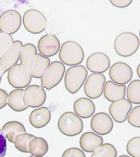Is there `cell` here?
<instances>
[{
  "label": "cell",
  "instance_id": "obj_15",
  "mask_svg": "<svg viewBox=\"0 0 140 157\" xmlns=\"http://www.w3.org/2000/svg\"><path fill=\"white\" fill-rule=\"evenodd\" d=\"M132 108L131 103L127 99L114 101L110 105L109 112L114 121L118 123L125 122Z\"/></svg>",
  "mask_w": 140,
  "mask_h": 157
},
{
  "label": "cell",
  "instance_id": "obj_30",
  "mask_svg": "<svg viewBox=\"0 0 140 157\" xmlns=\"http://www.w3.org/2000/svg\"><path fill=\"white\" fill-rule=\"evenodd\" d=\"M127 153L133 157H140V137L130 140L126 145Z\"/></svg>",
  "mask_w": 140,
  "mask_h": 157
},
{
  "label": "cell",
  "instance_id": "obj_10",
  "mask_svg": "<svg viewBox=\"0 0 140 157\" xmlns=\"http://www.w3.org/2000/svg\"><path fill=\"white\" fill-rule=\"evenodd\" d=\"M46 97V92L42 87L33 85L29 86L24 90L23 101L26 106L37 108L45 103Z\"/></svg>",
  "mask_w": 140,
  "mask_h": 157
},
{
  "label": "cell",
  "instance_id": "obj_16",
  "mask_svg": "<svg viewBox=\"0 0 140 157\" xmlns=\"http://www.w3.org/2000/svg\"><path fill=\"white\" fill-rule=\"evenodd\" d=\"M8 78L12 86L17 88H23L30 84L32 77L30 73L24 74L22 72L21 65L17 64L8 71Z\"/></svg>",
  "mask_w": 140,
  "mask_h": 157
},
{
  "label": "cell",
  "instance_id": "obj_12",
  "mask_svg": "<svg viewBox=\"0 0 140 157\" xmlns=\"http://www.w3.org/2000/svg\"><path fill=\"white\" fill-rule=\"evenodd\" d=\"M61 44L58 38L54 35L47 34L42 37L38 43V49L42 56L51 57L59 51Z\"/></svg>",
  "mask_w": 140,
  "mask_h": 157
},
{
  "label": "cell",
  "instance_id": "obj_18",
  "mask_svg": "<svg viewBox=\"0 0 140 157\" xmlns=\"http://www.w3.org/2000/svg\"><path fill=\"white\" fill-rule=\"evenodd\" d=\"M126 90V86L120 85L112 81H108L104 86V96L109 101L114 102L125 98Z\"/></svg>",
  "mask_w": 140,
  "mask_h": 157
},
{
  "label": "cell",
  "instance_id": "obj_29",
  "mask_svg": "<svg viewBox=\"0 0 140 157\" xmlns=\"http://www.w3.org/2000/svg\"><path fill=\"white\" fill-rule=\"evenodd\" d=\"M13 43L11 36L0 32V58L11 47Z\"/></svg>",
  "mask_w": 140,
  "mask_h": 157
},
{
  "label": "cell",
  "instance_id": "obj_35",
  "mask_svg": "<svg viewBox=\"0 0 140 157\" xmlns=\"http://www.w3.org/2000/svg\"><path fill=\"white\" fill-rule=\"evenodd\" d=\"M8 96L5 90L0 88V109L5 107L8 104Z\"/></svg>",
  "mask_w": 140,
  "mask_h": 157
},
{
  "label": "cell",
  "instance_id": "obj_19",
  "mask_svg": "<svg viewBox=\"0 0 140 157\" xmlns=\"http://www.w3.org/2000/svg\"><path fill=\"white\" fill-rule=\"evenodd\" d=\"M101 136L94 132H88L83 134L80 139V145L85 151L91 153L94 151L103 143Z\"/></svg>",
  "mask_w": 140,
  "mask_h": 157
},
{
  "label": "cell",
  "instance_id": "obj_28",
  "mask_svg": "<svg viewBox=\"0 0 140 157\" xmlns=\"http://www.w3.org/2000/svg\"><path fill=\"white\" fill-rule=\"evenodd\" d=\"M35 137L34 135L26 133L18 135L14 143L16 148L21 151L29 152V143Z\"/></svg>",
  "mask_w": 140,
  "mask_h": 157
},
{
  "label": "cell",
  "instance_id": "obj_37",
  "mask_svg": "<svg viewBox=\"0 0 140 157\" xmlns=\"http://www.w3.org/2000/svg\"><path fill=\"white\" fill-rule=\"evenodd\" d=\"M118 157H130V156H129L126 155H122L120 156H119Z\"/></svg>",
  "mask_w": 140,
  "mask_h": 157
},
{
  "label": "cell",
  "instance_id": "obj_23",
  "mask_svg": "<svg viewBox=\"0 0 140 157\" xmlns=\"http://www.w3.org/2000/svg\"><path fill=\"white\" fill-rule=\"evenodd\" d=\"M2 131L8 140L12 143H14V139L18 135L26 133L24 125L17 121L7 123L3 126Z\"/></svg>",
  "mask_w": 140,
  "mask_h": 157
},
{
  "label": "cell",
  "instance_id": "obj_7",
  "mask_svg": "<svg viewBox=\"0 0 140 157\" xmlns=\"http://www.w3.org/2000/svg\"><path fill=\"white\" fill-rule=\"evenodd\" d=\"M22 24L20 13L14 10H9L0 16V31L10 34L16 33Z\"/></svg>",
  "mask_w": 140,
  "mask_h": 157
},
{
  "label": "cell",
  "instance_id": "obj_27",
  "mask_svg": "<svg viewBox=\"0 0 140 157\" xmlns=\"http://www.w3.org/2000/svg\"><path fill=\"white\" fill-rule=\"evenodd\" d=\"M117 155V151L112 144L105 143L97 148L90 157H116Z\"/></svg>",
  "mask_w": 140,
  "mask_h": 157
},
{
  "label": "cell",
  "instance_id": "obj_8",
  "mask_svg": "<svg viewBox=\"0 0 140 157\" xmlns=\"http://www.w3.org/2000/svg\"><path fill=\"white\" fill-rule=\"evenodd\" d=\"M106 78L102 73H92L88 76L84 87L87 96L92 99L99 98L104 91Z\"/></svg>",
  "mask_w": 140,
  "mask_h": 157
},
{
  "label": "cell",
  "instance_id": "obj_4",
  "mask_svg": "<svg viewBox=\"0 0 140 157\" xmlns=\"http://www.w3.org/2000/svg\"><path fill=\"white\" fill-rule=\"evenodd\" d=\"M58 126L63 134L70 137L79 134L83 128L82 119L72 112L64 113L59 119Z\"/></svg>",
  "mask_w": 140,
  "mask_h": 157
},
{
  "label": "cell",
  "instance_id": "obj_9",
  "mask_svg": "<svg viewBox=\"0 0 140 157\" xmlns=\"http://www.w3.org/2000/svg\"><path fill=\"white\" fill-rule=\"evenodd\" d=\"M22 46L21 41L15 40L11 47L0 58V74L3 75L17 64Z\"/></svg>",
  "mask_w": 140,
  "mask_h": 157
},
{
  "label": "cell",
  "instance_id": "obj_20",
  "mask_svg": "<svg viewBox=\"0 0 140 157\" xmlns=\"http://www.w3.org/2000/svg\"><path fill=\"white\" fill-rule=\"evenodd\" d=\"M74 109L78 116L82 118L90 117L95 111V106L91 99L81 98L76 100L74 104Z\"/></svg>",
  "mask_w": 140,
  "mask_h": 157
},
{
  "label": "cell",
  "instance_id": "obj_31",
  "mask_svg": "<svg viewBox=\"0 0 140 157\" xmlns=\"http://www.w3.org/2000/svg\"><path fill=\"white\" fill-rule=\"evenodd\" d=\"M128 121L133 126L137 128L140 127V106L134 108L128 117Z\"/></svg>",
  "mask_w": 140,
  "mask_h": 157
},
{
  "label": "cell",
  "instance_id": "obj_38",
  "mask_svg": "<svg viewBox=\"0 0 140 157\" xmlns=\"http://www.w3.org/2000/svg\"><path fill=\"white\" fill-rule=\"evenodd\" d=\"M2 75H2L1 74H0V83H1V80H2Z\"/></svg>",
  "mask_w": 140,
  "mask_h": 157
},
{
  "label": "cell",
  "instance_id": "obj_3",
  "mask_svg": "<svg viewBox=\"0 0 140 157\" xmlns=\"http://www.w3.org/2000/svg\"><path fill=\"white\" fill-rule=\"evenodd\" d=\"M88 75L87 69L82 65H77L69 68L65 76L66 89L72 94L77 93L84 84Z\"/></svg>",
  "mask_w": 140,
  "mask_h": 157
},
{
  "label": "cell",
  "instance_id": "obj_6",
  "mask_svg": "<svg viewBox=\"0 0 140 157\" xmlns=\"http://www.w3.org/2000/svg\"><path fill=\"white\" fill-rule=\"evenodd\" d=\"M23 24L26 29L30 33L37 34L45 30L46 26L45 16L38 10H29L24 13Z\"/></svg>",
  "mask_w": 140,
  "mask_h": 157
},
{
  "label": "cell",
  "instance_id": "obj_36",
  "mask_svg": "<svg viewBox=\"0 0 140 157\" xmlns=\"http://www.w3.org/2000/svg\"><path fill=\"white\" fill-rule=\"evenodd\" d=\"M140 64L138 65V66L137 68V73L139 77H140Z\"/></svg>",
  "mask_w": 140,
  "mask_h": 157
},
{
  "label": "cell",
  "instance_id": "obj_11",
  "mask_svg": "<svg viewBox=\"0 0 140 157\" xmlns=\"http://www.w3.org/2000/svg\"><path fill=\"white\" fill-rule=\"evenodd\" d=\"M109 75L112 80L115 83L124 85L131 80L133 73L131 67L127 63L119 62L111 66Z\"/></svg>",
  "mask_w": 140,
  "mask_h": 157
},
{
  "label": "cell",
  "instance_id": "obj_24",
  "mask_svg": "<svg viewBox=\"0 0 140 157\" xmlns=\"http://www.w3.org/2000/svg\"><path fill=\"white\" fill-rule=\"evenodd\" d=\"M24 92L23 89H15L11 92L8 96V104L14 111H22L29 107L23 101Z\"/></svg>",
  "mask_w": 140,
  "mask_h": 157
},
{
  "label": "cell",
  "instance_id": "obj_14",
  "mask_svg": "<svg viewBox=\"0 0 140 157\" xmlns=\"http://www.w3.org/2000/svg\"><path fill=\"white\" fill-rule=\"evenodd\" d=\"M86 64L87 68L91 72L102 73L109 69L110 61L106 54L102 52H95L88 57Z\"/></svg>",
  "mask_w": 140,
  "mask_h": 157
},
{
  "label": "cell",
  "instance_id": "obj_33",
  "mask_svg": "<svg viewBox=\"0 0 140 157\" xmlns=\"http://www.w3.org/2000/svg\"><path fill=\"white\" fill-rule=\"evenodd\" d=\"M7 150L6 137L2 133L0 129V157H3L6 155Z\"/></svg>",
  "mask_w": 140,
  "mask_h": 157
},
{
  "label": "cell",
  "instance_id": "obj_13",
  "mask_svg": "<svg viewBox=\"0 0 140 157\" xmlns=\"http://www.w3.org/2000/svg\"><path fill=\"white\" fill-rule=\"evenodd\" d=\"M90 126L94 132L103 136L111 132L114 127V122L108 114L99 113L95 114L92 117Z\"/></svg>",
  "mask_w": 140,
  "mask_h": 157
},
{
  "label": "cell",
  "instance_id": "obj_5",
  "mask_svg": "<svg viewBox=\"0 0 140 157\" xmlns=\"http://www.w3.org/2000/svg\"><path fill=\"white\" fill-rule=\"evenodd\" d=\"M66 70L65 65L61 61L51 62L41 78V87L50 90L58 85L62 81Z\"/></svg>",
  "mask_w": 140,
  "mask_h": 157
},
{
  "label": "cell",
  "instance_id": "obj_26",
  "mask_svg": "<svg viewBox=\"0 0 140 157\" xmlns=\"http://www.w3.org/2000/svg\"><path fill=\"white\" fill-rule=\"evenodd\" d=\"M126 96L129 101L134 104H140V80L132 81L128 86Z\"/></svg>",
  "mask_w": 140,
  "mask_h": 157
},
{
  "label": "cell",
  "instance_id": "obj_21",
  "mask_svg": "<svg viewBox=\"0 0 140 157\" xmlns=\"http://www.w3.org/2000/svg\"><path fill=\"white\" fill-rule=\"evenodd\" d=\"M51 114L45 107L35 109L29 117L30 123L36 128H41L46 126L51 120Z\"/></svg>",
  "mask_w": 140,
  "mask_h": 157
},
{
  "label": "cell",
  "instance_id": "obj_17",
  "mask_svg": "<svg viewBox=\"0 0 140 157\" xmlns=\"http://www.w3.org/2000/svg\"><path fill=\"white\" fill-rule=\"evenodd\" d=\"M37 52L36 47L34 44H27L23 45L20 58L22 72L24 74L30 73Z\"/></svg>",
  "mask_w": 140,
  "mask_h": 157
},
{
  "label": "cell",
  "instance_id": "obj_34",
  "mask_svg": "<svg viewBox=\"0 0 140 157\" xmlns=\"http://www.w3.org/2000/svg\"><path fill=\"white\" fill-rule=\"evenodd\" d=\"M112 4L119 8H124L130 6L132 0H110Z\"/></svg>",
  "mask_w": 140,
  "mask_h": 157
},
{
  "label": "cell",
  "instance_id": "obj_22",
  "mask_svg": "<svg viewBox=\"0 0 140 157\" xmlns=\"http://www.w3.org/2000/svg\"><path fill=\"white\" fill-rule=\"evenodd\" d=\"M50 64L48 57L42 56L40 53H37L30 74L32 77L41 78L46 72Z\"/></svg>",
  "mask_w": 140,
  "mask_h": 157
},
{
  "label": "cell",
  "instance_id": "obj_1",
  "mask_svg": "<svg viewBox=\"0 0 140 157\" xmlns=\"http://www.w3.org/2000/svg\"><path fill=\"white\" fill-rule=\"evenodd\" d=\"M59 57L67 66H76L83 62L84 59V51L82 46L76 42L66 41L61 46Z\"/></svg>",
  "mask_w": 140,
  "mask_h": 157
},
{
  "label": "cell",
  "instance_id": "obj_25",
  "mask_svg": "<svg viewBox=\"0 0 140 157\" xmlns=\"http://www.w3.org/2000/svg\"><path fill=\"white\" fill-rule=\"evenodd\" d=\"M29 147L32 154L37 156L41 157L47 152L48 144L43 138L35 137L30 141Z\"/></svg>",
  "mask_w": 140,
  "mask_h": 157
},
{
  "label": "cell",
  "instance_id": "obj_2",
  "mask_svg": "<svg viewBox=\"0 0 140 157\" xmlns=\"http://www.w3.org/2000/svg\"><path fill=\"white\" fill-rule=\"evenodd\" d=\"M140 45L139 39L134 33L126 32L120 34L114 42V48L118 55L128 57L137 51Z\"/></svg>",
  "mask_w": 140,
  "mask_h": 157
},
{
  "label": "cell",
  "instance_id": "obj_32",
  "mask_svg": "<svg viewBox=\"0 0 140 157\" xmlns=\"http://www.w3.org/2000/svg\"><path fill=\"white\" fill-rule=\"evenodd\" d=\"M62 157H86L83 151L77 148H70L65 151Z\"/></svg>",
  "mask_w": 140,
  "mask_h": 157
}]
</instances>
